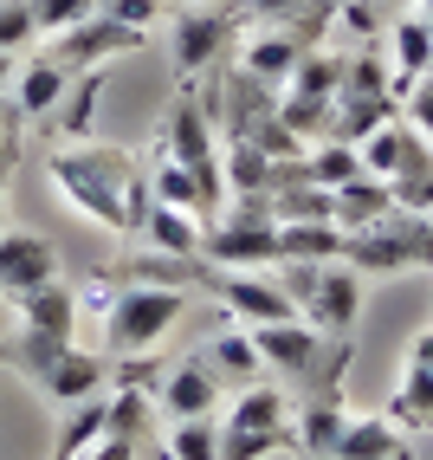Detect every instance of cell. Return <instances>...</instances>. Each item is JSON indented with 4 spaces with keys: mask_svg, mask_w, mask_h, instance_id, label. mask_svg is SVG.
I'll return each instance as SVG.
<instances>
[{
    "mask_svg": "<svg viewBox=\"0 0 433 460\" xmlns=\"http://www.w3.org/2000/svg\"><path fill=\"white\" fill-rule=\"evenodd\" d=\"M52 189L65 195L84 221H98L110 234H136L143 208H149V169L130 156V149H110V143H58L46 156Z\"/></svg>",
    "mask_w": 433,
    "mask_h": 460,
    "instance_id": "obj_1",
    "label": "cell"
},
{
    "mask_svg": "<svg viewBox=\"0 0 433 460\" xmlns=\"http://www.w3.org/2000/svg\"><path fill=\"white\" fill-rule=\"evenodd\" d=\"M0 363L20 370L58 409H72V402L104 389V357L98 350H78V337H52V331H33V324H20V337L0 344Z\"/></svg>",
    "mask_w": 433,
    "mask_h": 460,
    "instance_id": "obj_2",
    "label": "cell"
},
{
    "mask_svg": "<svg viewBox=\"0 0 433 460\" xmlns=\"http://www.w3.org/2000/svg\"><path fill=\"white\" fill-rule=\"evenodd\" d=\"M201 260L239 272V266H278V214L272 195H233L221 201V214H207L201 227Z\"/></svg>",
    "mask_w": 433,
    "mask_h": 460,
    "instance_id": "obj_3",
    "label": "cell"
},
{
    "mask_svg": "<svg viewBox=\"0 0 433 460\" xmlns=\"http://www.w3.org/2000/svg\"><path fill=\"white\" fill-rule=\"evenodd\" d=\"M188 312V292L175 286H123L104 298V357H149Z\"/></svg>",
    "mask_w": 433,
    "mask_h": 460,
    "instance_id": "obj_4",
    "label": "cell"
},
{
    "mask_svg": "<svg viewBox=\"0 0 433 460\" xmlns=\"http://www.w3.org/2000/svg\"><path fill=\"white\" fill-rule=\"evenodd\" d=\"M162 156L181 163L201 189H207V208L221 214L227 201V181H221V143H213V111H201L195 98H181L169 111V124H162Z\"/></svg>",
    "mask_w": 433,
    "mask_h": 460,
    "instance_id": "obj_5",
    "label": "cell"
},
{
    "mask_svg": "<svg viewBox=\"0 0 433 460\" xmlns=\"http://www.w3.org/2000/svg\"><path fill=\"white\" fill-rule=\"evenodd\" d=\"M298 318H304V324H317L324 337H350L356 318H362V272L343 266V260H330V266L317 272L311 298L298 305Z\"/></svg>",
    "mask_w": 433,
    "mask_h": 460,
    "instance_id": "obj_6",
    "label": "cell"
},
{
    "mask_svg": "<svg viewBox=\"0 0 433 460\" xmlns=\"http://www.w3.org/2000/svg\"><path fill=\"white\" fill-rule=\"evenodd\" d=\"M58 279V247L46 234H26V227H0V298H26Z\"/></svg>",
    "mask_w": 433,
    "mask_h": 460,
    "instance_id": "obj_7",
    "label": "cell"
},
{
    "mask_svg": "<svg viewBox=\"0 0 433 460\" xmlns=\"http://www.w3.org/2000/svg\"><path fill=\"white\" fill-rule=\"evenodd\" d=\"M221 305H227L233 324H285V318H298V305L285 298V286H278L265 266L221 272Z\"/></svg>",
    "mask_w": 433,
    "mask_h": 460,
    "instance_id": "obj_8",
    "label": "cell"
},
{
    "mask_svg": "<svg viewBox=\"0 0 433 460\" xmlns=\"http://www.w3.org/2000/svg\"><path fill=\"white\" fill-rule=\"evenodd\" d=\"M136 46H149V33H136V26H123V20H110L98 7L91 20H78L72 33L52 40V58H65L72 72H84V66H98V58H130Z\"/></svg>",
    "mask_w": 433,
    "mask_h": 460,
    "instance_id": "obj_9",
    "label": "cell"
},
{
    "mask_svg": "<svg viewBox=\"0 0 433 460\" xmlns=\"http://www.w3.org/2000/svg\"><path fill=\"white\" fill-rule=\"evenodd\" d=\"M253 331V350L265 370H291V376H311L324 363V331L304 324V318H285V324H246Z\"/></svg>",
    "mask_w": 433,
    "mask_h": 460,
    "instance_id": "obj_10",
    "label": "cell"
},
{
    "mask_svg": "<svg viewBox=\"0 0 433 460\" xmlns=\"http://www.w3.org/2000/svg\"><path fill=\"white\" fill-rule=\"evenodd\" d=\"M227 46H233V20H227V13H207V7L175 13V72H181V78L221 66Z\"/></svg>",
    "mask_w": 433,
    "mask_h": 460,
    "instance_id": "obj_11",
    "label": "cell"
},
{
    "mask_svg": "<svg viewBox=\"0 0 433 460\" xmlns=\"http://www.w3.org/2000/svg\"><path fill=\"white\" fill-rule=\"evenodd\" d=\"M156 402L169 421H188V415H213V402H221V370H213L207 357H188V363H175V370L162 376L156 389Z\"/></svg>",
    "mask_w": 433,
    "mask_h": 460,
    "instance_id": "obj_12",
    "label": "cell"
},
{
    "mask_svg": "<svg viewBox=\"0 0 433 460\" xmlns=\"http://www.w3.org/2000/svg\"><path fill=\"white\" fill-rule=\"evenodd\" d=\"M388 66H394V91L408 98V91L427 78V66H433V20L427 13H401L394 20V33H388Z\"/></svg>",
    "mask_w": 433,
    "mask_h": 460,
    "instance_id": "obj_13",
    "label": "cell"
},
{
    "mask_svg": "<svg viewBox=\"0 0 433 460\" xmlns=\"http://www.w3.org/2000/svg\"><path fill=\"white\" fill-rule=\"evenodd\" d=\"M343 428H350V415L336 409V389H324V395H311L304 415L291 421V454H304V460H336Z\"/></svg>",
    "mask_w": 433,
    "mask_h": 460,
    "instance_id": "obj_14",
    "label": "cell"
},
{
    "mask_svg": "<svg viewBox=\"0 0 433 460\" xmlns=\"http://www.w3.org/2000/svg\"><path fill=\"white\" fill-rule=\"evenodd\" d=\"M388 214H394V181L368 175V169L330 195V221L343 227V234H356V227H376V221H388Z\"/></svg>",
    "mask_w": 433,
    "mask_h": 460,
    "instance_id": "obj_15",
    "label": "cell"
},
{
    "mask_svg": "<svg viewBox=\"0 0 433 460\" xmlns=\"http://www.w3.org/2000/svg\"><path fill=\"white\" fill-rule=\"evenodd\" d=\"M298 52H304V40L291 33V26H265V33H253V40H246V52H239V72H246V78H259V84L272 91V84H285V78H291Z\"/></svg>",
    "mask_w": 433,
    "mask_h": 460,
    "instance_id": "obj_16",
    "label": "cell"
},
{
    "mask_svg": "<svg viewBox=\"0 0 433 460\" xmlns=\"http://www.w3.org/2000/svg\"><path fill=\"white\" fill-rule=\"evenodd\" d=\"M201 227H207L201 214L169 208V201H149L143 221H136V234H143L149 253H201Z\"/></svg>",
    "mask_w": 433,
    "mask_h": 460,
    "instance_id": "obj_17",
    "label": "cell"
},
{
    "mask_svg": "<svg viewBox=\"0 0 433 460\" xmlns=\"http://www.w3.org/2000/svg\"><path fill=\"white\" fill-rule=\"evenodd\" d=\"M72 66H65V58H33V66H26V72H13V104L26 111V117H39V124H46V117L58 111V98H65V91H72Z\"/></svg>",
    "mask_w": 433,
    "mask_h": 460,
    "instance_id": "obj_18",
    "label": "cell"
},
{
    "mask_svg": "<svg viewBox=\"0 0 433 460\" xmlns=\"http://www.w3.org/2000/svg\"><path fill=\"white\" fill-rule=\"evenodd\" d=\"M336 460H414L408 435H394V415H350Z\"/></svg>",
    "mask_w": 433,
    "mask_h": 460,
    "instance_id": "obj_19",
    "label": "cell"
},
{
    "mask_svg": "<svg viewBox=\"0 0 433 460\" xmlns=\"http://www.w3.org/2000/svg\"><path fill=\"white\" fill-rule=\"evenodd\" d=\"M104 441H110V409H104V389H98V395H84V402H72L52 460H84L91 447H104Z\"/></svg>",
    "mask_w": 433,
    "mask_h": 460,
    "instance_id": "obj_20",
    "label": "cell"
},
{
    "mask_svg": "<svg viewBox=\"0 0 433 460\" xmlns=\"http://www.w3.org/2000/svg\"><path fill=\"white\" fill-rule=\"evenodd\" d=\"M227 421L233 428H253V435H285V447H291V402H285V389H272V383H253L227 409Z\"/></svg>",
    "mask_w": 433,
    "mask_h": 460,
    "instance_id": "obj_21",
    "label": "cell"
},
{
    "mask_svg": "<svg viewBox=\"0 0 433 460\" xmlns=\"http://www.w3.org/2000/svg\"><path fill=\"white\" fill-rule=\"evenodd\" d=\"M123 279H136V286H175V292H195V286H207V266H201V253H136L130 266H123Z\"/></svg>",
    "mask_w": 433,
    "mask_h": 460,
    "instance_id": "obj_22",
    "label": "cell"
},
{
    "mask_svg": "<svg viewBox=\"0 0 433 460\" xmlns=\"http://www.w3.org/2000/svg\"><path fill=\"white\" fill-rule=\"evenodd\" d=\"M98 98H104V78H98V72H78L72 91L58 98V111L46 117V130L65 137V143H84V137H91V111H98Z\"/></svg>",
    "mask_w": 433,
    "mask_h": 460,
    "instance_id": "obj_23",
    "label": "cell"
},
{
    "mask_svg": "<svg viewBox=\"0 0 433 460\" xmlns=\"http://www.w3.org/2000/svg\"><path fill=\"white\" fill-rule=\"evenodd\" d=\"M278 260H343L336 221H278Z\"/></svg>",
    "mask_w": 433,
    "mask_h": 460,
    "instance_id": "obj_24",
    "label": "cell"
},
{
    "mask_svg": "<svg viewBox=\"0 0 433 460\" xmlns=\"http://www.w3.org/2000/svg\"><path fill=\"white\" fill-rule=\"evenodd\" d=\"M285 91L336 104V91H343V58L324 52V46H304V52H298V66H291V78H285Z\"/></svg>",
    "mask_w": 433,
    "mask_h": 460,
    "instance_id": "obj_25",
    "label": "cell"
},
{
    "mask_svg": "<svg viewBox=\"0 0 433 460\" xmlns=\"http://www.w3.org/2000/svg\"><path fill=\"white\" fill-rule=\"evenodd\" d=\"M304 175L317 181V189H343V181H356L362 175V149L356 143H343V137H317V149L304 156Z\"/></svg>",
    "mask_w": 433,
    "mask_h": 460,
    "instance_id": "obj_26",
    "label": "cell"
},
{
    "mask_svg": "<svg viewBox=\"0 0 433 460\" xmlns=\"http://www.w3.org/2000/svg\"><path fill=\"white\" fill-rule=\"evenodd\" d=\"M388 415L394 421H414V428H433V370H427V363H408V376H401Z\"/></svg>",
    "mask_w": 433,
    "mask_h": 460,
    "instance_id": "obj_27",
    "label": "cell"
},
{
    "mask_svg": "<svg viewBox=\"0 0 433 460\" xmlns=\"http://www.w3.org/2000/svg\"><path fill=\"white\" fill-rule=\"evenodd\" d=\"M169 460H221V421L213 415H188L169 428Z\"/></svg>",
    "mask_w": 433,
    "mask_h": 460,
    "instance_id": "obj_28",
    "label": "cell"
},
{
    "mask_svg": "<svg viewBox=\"0 0 433 460\" xmlns=\"http://www.w3.org/2000/svg\"><path fill=\"white\" fill-rule=\"evenodd\" d=\"M104 409H110V435L149 441V389L143 383H123L117 395H104Z\"/></svg>",
    "mask_w": 433,
    "mask_h": 460,
    "instance_id": "obj_29",
    "label": "cell"
},
{
    "mask_svg": "<svg viewBox=\"0 0 433 460\" xmlns=\"http://www.w3.org/2000/svg\"><path fill=\"white\" fill-rule=\"evenodd\" d=\"M207 363H213V370H227V376H253V370H265L259 350H253V331H246V324L213 337V344H207Z\"/></svg>",
    "mask_w": 433,
    "mask_h": 460,
    "instance_id": "obj_30",
    "label": "cell"
},
{
    "mask_svg": "<svg viewBox=\"0 0 433 460\" xmlns=\"http://www.w3.org/2000/svg\"><path fill=\"white\" fill-rule=\"evenodd\" d=\"M388 234L401 240V253H408V266H433V214H388Z\"/></svg>",
    "mask_w": 433,
    "mask_h": 460,
    "instance_id": "obj_31",
    "label": "cell"
},
{
    "mask_svg": "<svg viewBox=\"0 0 433 460\" xmlns=\"http://www.w3.org/2000/svg\"><path fill=\"white\" fill-rule=\"evenodd\" d=\"M26 7H33L39 33H46V40H58V33H72L78 20H91V13H98V0H26Z\"/></svg>",
    "mask_w": 433,
    "mask_h": 460,
    "instance_id": "obj_32",
    "label": "cell"
},
{
    "mask_svg": "<svg viewBox=\"0 0 433 460\" xmlns=\"http://www.w3.org/2000/svg\"><path fill=\"white\" fill-rule=\"evenodd\" d=\"M39 40V20L26 0H0V52H20V46H33Z\"/></svg>",
    "mask_w": 433,
    "mask_h": 460,
    "instance_id": "obj_33",
    "label": "cell"
},
{
    "mask_svg": "<svg viewBox=\"0 0 433 460\" xmlns=\"http://www.w3.org/2000/svg\"><path fill=\"white\" fill-rule=\"evenodd\" d=\"M394 208H401V214H433V169L394 181Z\"/></svg>",
    "mask_w": 433,
    "mask_h": 460,
    "instance_id": "obj_34",
    "label": "cell"
},
{
    "mask_svg": "<svg viewBox=\"0 0 433 460\" xmlns=\"http://www.w3.org/2000/svg\"><path fill=\"white\" fill-rule=\"evenodd\" d=\"M98 7H104L110 20H123V26H136V33H149L156 13H162V0H98Z\"/></svg>",
    "mask_w": 433,
    "mask_h": 460,
    "instance_id": "obj_35",
    "label": "cell"
},
{
    "mask_svg": "<svg viewBox=\"0 0 433 460\" xmlns=\"http://www.w3.org/2000/svg\"><path fill=\"white\" fill-rule=\"evenodd\" d=\"M408 124L433 143V78H420V84L408 91Z\"/></svg>",
    "mask_w": 433,
    "mask_h": 460,
    "instance_id": "obj_36",
    "label": "cell"
},
{
    "mask_svg": "<svg viewBox=\"0 0 433 460\" xmlns=\"http://www.w3.org/2000/svg\"><path fill=\"white\" fill-rule=\"evenodd\" d=\"M143 447H149V441H123V435H110L104 447H91L84 460H143Z\"/></svg>",
    "mask_w": 433,
    "mask_h": 460,
    "instance_id": "obj_37",
    "label": "cell"
},
{
    "mask_svg": "<svg viewBox=\"0 0 433 460\" xmlns=\"http://www.w3.org/2000/svg\"><path fill=\"white\" fill-rule=\"evenodd\" d=\"M298 7H304V0H253V20H265V26H285Z\"/></svg>",
    "mask_w": 433,
    "mask_h": 460,
    "instance_id": "obj_38",
    "label": "cell"
},
{
    "mask_svg": "<svg viewBox=\"0 0 433 460\" xmlns=\"http://www.w3.org/2000/svg\"><path fill=\"white\" fill-rule=\"evenodd\" d=\"M408 363H427V370H433V331H420V337H414V350H408Z\"/></svg>",
    "mask_w": 433,
    "mask_h": 460,
    "instance_id": "obj_39",
    "label": "cell"
},
{
    "mask_svg": "<svg viewBox=\"0 0 433 460\" xmlns=\"http://www.w3.org/2000/svg\"><path fill=\"white\" fill-rule=\"evenodd\" d=\"M13 175V137H0V181Z\"/></svg>",
    "mask_w": 433,
    "mask_h": 460,
    "instance_id": "obj_40",
    "label": "cell"
},
{
    "mask_svg": "<svg viewBox=\"0 0 433 460\" xmlns=\"http://www.w3.org/2000/svg\"><path fill=\"white\" fill-rule=\"evenodd\" d=\"M13 84V52H0V91Z\"/></svg>",
    "mask_w": 433,
    "mask_h": 460,
    "instance_id": "obj_41",
    "label": "cell"
},
{
    "mask_svg": "<svg viewBox=\"0 0 433 460\" xmlns=\"http://www.w3.org/2000/svg\"><path fill=\"white\" fill-rule=\"evenodd\" d=\"M382 7H394V13H408V7H420V0H382Z\"/></svg>",
    "mask_w": 433,
    "mask_h": 460,
    "instance_id": "obj_42",
    "label": "cell"
},
{
    "mask_svg": "<svg viewBox=\"0 0 433 460\" xmlns=\"http://www.w3.org/2000/svg\"><path fill=\"white\" fill-rule=\"evenodd\" d=\"M0 227H7V181H0Z\"/></svg>",
    "mask_w": 433,
    "mask_h": 460,
    "instance_id": "obj_43",
    "label": "cell"
},
{
    "mask_svg": "<svg viewBox=\"0 0 433 460\" xmlns=\"http://www.w3.org/2000/svg\"><path fill=\"white\" fill-rule=\"evenodd\" d=\"M414 13H427V20H433V0H420V7H414Z\"/></svg>",
    "mask_w": 433,
    "mask_h": 460,
    "instance_id": "obj_44",
    "label": "cell"
},
{
    "mask_svg": "<svg viewBox=\"0 0 433 460\" xmlns=\"http://www.w3.org/2000/svg\"><path fill=\"white\" fill-rule=\"evenodd\" d=\"M330 7H350V0H330Z\"/></svg>",
    "mask_w": 433,
    "mask_h": 460,
    "instance_id": "obj_45",
    "label": "cell"
},
{
    "mask_svg": "<svg viewBox=\"0 0 433 460\" xmlns=\"http://www.w3.org/2000/svg\"><path fill=\"white\" fill-rule=\"evenodd\" d=\"M427 78H433V66H427Z\"/></svg>",
    "mask_w": 433,
    "mask_h": 460,
    "instance_id": "obj_46",
    "label": "cell"
}]
</instances>
